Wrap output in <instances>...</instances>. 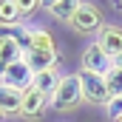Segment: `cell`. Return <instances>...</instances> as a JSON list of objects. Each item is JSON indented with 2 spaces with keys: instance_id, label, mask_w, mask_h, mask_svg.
Listing matches in <instances>:
<instances>
[{
  "instance_id": "cell-9",
  "label": "cell",
  "mask_w": 122,
  "mask_h": 122,
  "mask_svg": "<svg viewBox=\"0 0 122 122\" xmlns=\"http://www.w3.org/2000/svg\"><path fill=\"white\" fill-rule=\"evenodd\" d=\"M80 3L82 0H51V3H46V11L60 23H71V17L77 14Z\"/></svg>"
},
{
  "instance_id": "cell-3",
  "label": "cell",
  "mask_w": 122,
  "mask_h": 122,
  "mask_svg": "<svg viewBox=\"0 0 122 122\" xmlns=\"http://www.w3.org/2000/svg\"><path fill=\"white\" fill-rule=\"evenodd\" d=\"M114 68V60L97 46V40L88 43L85 48H82V54H80V71L82 74H94V77H105L108 71Z\"/></svg>"
},
{
  "instance_id": "cell-13",
  "label": "cell",
  "mask_w": 122,
  "mask_h": 122,
  "mask_svg": "<svg viewBox=\"0 0 122 122\" xmlns=\"http://www.w3.org/2000/svg\"><path fill=\"white\" fill-rule=\"evenodd\" d=\"M20 57H23V51H20V46H17L14 34H6V31H0V68H6L9 62L20 60Z\"/></svg>"
},
{
  "instance_id": "cell-5",
  "label": "cell",
  "mask_w": 122,
  "mask_h": 122,
  "mask_svg": "<svg viewBox=\"0 0 122 122\" xmlns=\"http://www.w3.org/2000/svg\"><path fill=\"white\" fill-rule=\"evenodd\" d=\"M51 108V97L40 94L37 88H29L23 91V99H20V119H40L46 111Z\"/></svg>"
},
{
  "instance_id": "cell-11",
  "label": "cell",
  "mask_w": 122,
  "mask_h": 122,
  "mask_svg": "<svg viewBox=\"0 0 122 122\" xmlns=\"http://www.w3.org/2000/svg\"><path fill=\"white\" fill-rule=\"evenodd\" d=\"M20 99L23 94L0 82V114L3 117H20Z\"/></svg>"
},
{
  "instance_id": "cell-14",
  "label": "cell",
  "mask_w": 122,
  "mask_h": 122,
  "mask_svg": "<svg viewBox=\"0 0 122 122\" xmlns=\"http://www.w3.org/2000/svg\"><path fill=\"white\" fill-rule=\"evenodd\" d=\"M102 80H105V85H108V94H111V97H122V68H111Z\"/></svg>"
},
{
  "instance_id": "cell-19",
  "label": "cell",
  "mask_w": 122,
  "mask_h": 122,
  "mask_svg": "<svg viewBox=\"0 0 122 122\" xmlns=\"http://www.w3.org/2000/svg\"><path fill=\"white\" fill-rule=\"evenodd\" d=\"M114 122H122V117H119V119H114Z\"/></svg>"
},
{
  "instance_id": "cell-10",
  "label": "cell",
  "mask_w": 122,
  "mask_h": 122,
  "mask_svg": "<svg viewBox=\"0 0 122 122\" xmlns=\"http://www.w3.org/2000/svg\"><path fill=\"white\" fill-rule=\"evenodd\" d=\"M62 74L60 68H48V71H40V74H34V82H31V88H37L40 94H46V97H51V94L57 91V85H60Z\"/></svg>"
},
{
  "instance_id": "cell-8",
  "label": "cell",
  "mask_w": 122,
  "mask_h": 122,
  "mask_svg": "<svg viewBox=\"0 0 122 122\" xmlns=\"http://www.w3.org/2000/svg\"><path fill=\"white\" fill-rule=\"evenodd\" d=\"M34 51H57L54 34L43 26H29V46L23 54H34Z\"/></svg>"
},
{
  "instance_id": "cell-15",
  "label": "cell",
  "mask_w": 122,
  "mask_h": 122,
  "mask_svg": "<svg viewBox=\"0 0 122 122\" xmlns=\"http://www.w3.org/2000/svg\"><path fill=\"white\" fill-rule=\"evenodd\" d=\"M43 3H37V0H17V9H20V14H23V20H29L31 14L40 9Z\"/></svg>"
},
{
  "instance_id": "cell-7",
  "label": "cell",
  "mask_w": 122,
  "mask_h": 122,
  "mask_svg": "<svg viewBox=\"0 0 122 122\" xmlns=\"http://www.w3.org/2000/svg\"><path fill=\"white\" fill-rule=\"evenodd\" d=\"M97 46H99L111 60H117V57L122 54V26H117V23H105L102 31L97 34Z\"/></svg>"
},
{
  "instance_id": "cell-6",
  "label": "cell",
  "mask_w": 122,
  "mask_h": 122,
  "mask_svg": "<svg viewBox=\"0 0 122 122\" xmlns=\"http://www.w3.org/2000/svg\"><path fill=\"white\" fill-rule=\"evenodd\" d=\"M80 80H82V97H85V102L105 108L108 99H111L105 80H102V77H94V74H82V71H80Z\"/></svg>"
},
{
  "instance_id": "cell-18",
  "label": "cell",
  "mask_w": 122,
  "mask_h": 122,
  "mask_svg": "<svg viewBox=\"0 0 122 122\" xmlns=\"http://www.w3.org/2000/svg\"><path fill=\"white\" fill-rule=\"evenodd\" d=\"M114 9H117V11H122V0H117V3H114Z\"/></svg>"
},
{
  "instance_id": "cell-12",
  "label": "cell",
  "mask_w": 122,
  "mask_h": 122,
  "mask_svg": "<svg viewBox=\"0 0 122 122\" xmlns=\"http://www.w3.org/2000/svg\"><path fill=\"white\" fill-rule=\"evenodd\" d=\"M26 20L17 9V0H0V29H20Z\"/></svg>"
},
{
  "instance_id": "cell-1",
  "label": "cell",
  "mask_w": 122,
  "mask_h": 122,
  "mask_svg": "<svg viewBox=\"0 0 122 122\" xmlns=\"http://www.w3.org/2000/svg\"><path fill=\"white\" fill-rule=\"evenodd\" d=\"M82 102H85V97H82L80 71H77V74H62L57 91L51 94V108H54V111H77Z\"/></svg>"
},
{
  "instance_id": "cell-17",
  "label": "cell",
  "mask_w": 122,
  "mask_h": 122,
  "mask_svg": "<svg viewBox=\"0 0 122 122\" xmlns=\"http://www.w3.org/2000/svg\"><path fill=\"white\" fill-rule=\"evenodd\" d=\"M114 68H122V54L117 57V60H114Z\"/></svg>"
},
{
  "instance_id": "cell-4",
  "label": "cell",
  "mask_w": 122,
  "mask_h": 122,
  "mask_svg": "<svg viewBox=\"0 0 122 122\" xmlns=\"http://www.w3.org/2000/svg\"><path fill=\"white\" fill-rule=\"evenodd\" d=\"M0 82L23 94V91H29V88H31V82H34V71L29 68V62L20 57V60L9 62L6 68H0Z\"/></svg>"
},
{
  "instance_id": "cell-16",
  "label": "cell",
  "mask_w": 122,
  "mask_h": 122,
  "mask_svg": "<svg viewBox=\"0 0 122 122\" xmlns=\"http://www.w3.org/2000/svg\"><path fill=\"white\" fill-rule=\"evenodd\" d=\"M105 108H108V117H114V119H119V117H122V97H111Z\"/></svg>"
},
{
  "instance_id": "cell-20",
  "label": "cell",
  "mask_w": 122,
  "mask_h": 122,
  "mask_svg": "<svg viewBox=\"0 0 122 122\" xmlns=\"http://www.w3.org/2000/svg\"><path fill=\"white\" fill-rule=\"evenodd\" d=\"M0 122H3V114H0Z\"/></svg>"
},
{
  "instance_id": "cell-2",
  "label": "cell",
  "mask_w": 122,
  "mask_h": 122,
  "mask_svg": "<svg viewBox=\"0 0 122 122\" xmlns=\"http://www.w3.org/2000/svg\"><path fill=\"white\" fill-rule=\"evenodd\" d=\"M68 26H71V31H77L82 37H97L105 26V14L97 3H80V9H77V14L71 17Z\"/></svg>"
}]
</instances>
